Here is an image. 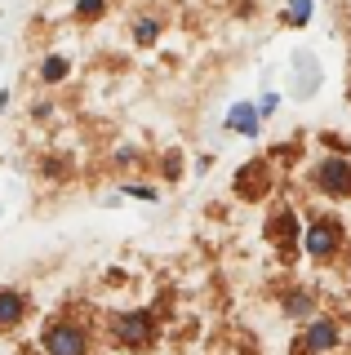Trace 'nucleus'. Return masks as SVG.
<instances>
[{"instance_id": "1", "label": "nucleus", "mask_w": 351, "mask_h": 355, "mask_svg": "<svg viewBox=\"0 0 351 355\" xmlns=\"http://www.w3.org/2000/svg\"><path fill=\"white\" fill-rule=\"evenodd\" d=\"M103 342L125 355H147L160 342V315L151 306H129L103 320Z\"/></svg>"}, {"instance_id": "13", "label": "nucleus", "mask_w": 351, "mask_h": 355, "mask_svg": "<svg viewBox=\"0 0 351 355\" xmlns=\"http://www.w3.org/2000/svg\"><path fill=\"white\" fill-rule=\"evenodd\" d=\"M232 129H240V133H258V111L249 107V103H240L236 111H232V120H227Z\"/></svg>"}, {"instance_id": "7", "label": "nucleus", "mask_w": 351, "mask_h": 355, "mask_svg": "<svg viewBox=\"0 0 351 355\" xmlns=\"http://www.w3.org/2000/svg\"><path fill=\"white\" fill-rule=\"evenodd\" d=\"M276 191V164L267 160V155H254L249 164H240L236 173V196L249 200V205H258V200H267Z\"/></svg>"}, {"instance_id": "14", "label": "nucleus", "mask_w": 351, "mask_h": 355, "mask_svg": "<svg viewBox=\"0 0 351 355\" xmlns=\"http://www.w3.org/2000/svg\"><path fill=\"white\" fill-rule=\"evenodd\" d=\"M320 142L329 147V155H351V142L343 138V133H320Z\"/></svg>"}, {"instance_id": "15", "label": "nucleus", "mask_w": 351, "mask_h": 355, "mask_svg": "<svg viewBox=\"0 0 351 355\" xmlns=\"http://www.w3.org/2000/svg\"><path fill=\"white\" fill-rule=\"evenodd\" d=\"M307 14H311V0H293V9L284 14V22H289V27H302Z\"/></svg>"}, {"instance_id": "9", "label": "nucleus", "mask_w": 351, "mask_h": 355, "mask_svg": "<svg viewBox=\"0 0 351 355\" xmlns=\"http://www.w3.org/2000/svg\"><path fill=\"white\" fill-rule=\"evenodd\" d=\"M280 315L293 320V324H307L311 315H320V297H316L311 284H289L280 293Z\"/></svg>"}, {"instance_id": "18", "label": "nucleus", "mask_w": 351, "mask_h": 355, "mask_svg": "<svg viewBox=\"0 0 351 355\" xmlns=\"http://www.w3.org/2000/svg\"><path fill=\"white\" fill-rule=\"evenodd\" d=\"M232 14H240V18H254V14H258V5H254V0H236V5H232Z\"/></svg>"}, {"instance_id": "16", "label": "nucleus", "mask_w": 351, "mask_h": 355, "mask_svg": "<svg viewBox=\"0 0 351 355\" xmlns=\"http://www.w3.org/2000/svg\"><path fill=\"white\" fill-rule=\"evenodd\" d=\"M120 191L129 200H156V187H142V182H120Z\"/></svg>"}, {"instance_id": "4", "label": "nucleus", "mask_w": 351, "mask_h": 355, "mask_svg": "<svg viewBox=\"0 0 351 355\" xmlns=\"http://www.w3.org/2000/svg\"><path fill=\"white\" fill-rule=\"evenodd\" d=\"M307 187L325 200H351V155H320L307 164Z\"/></svg>"}, {"instance_id": "6", "label": "nucleus", "mask_w": 351, "mask_h": 355, "mask_svg": "<svg viewBox=\"0 0 351 355\" xmlns=\"http://www.w3.org/2000/svg\"><path fill=\"white\" fill-rule=\"evenodd\" d=\"M262 231H267V240L280 249V262H284V266L298 262V253H302V249H298L302 222H298V214H293L289 205H276V209H271V214H267V227H262Z\"/></svg>"}, {"instance_id": "3", "label": "nucleus", "mask_w": 351, "mask_h": 355, "mask_svg": "<svg viewBox=\"0 0 351 355\" xmlns=\"http://www.w3.org/2000/svg\"><path fill=\"white\" fill-rule=\"evenodd\" d=\"M94 324L76 311H53L40 329V355H94Z\"/></svg>"}, {"instance_id": "10", "label": "nucleus", "mask_w": 351, "mask_h": 355, "mask_svg": "<svg viewBox=\"0 0 351 355\" xmlns=\"http://www.w3.org/2000/svg\"><path fill=\"white\" fill-rule=\"evenodd\" d=\"M164 36V14L160 9H134L129 14V40L138 44V49H151Z\"/></svg>"}, {"instance_id": "5", "label": "nucleus", "mask_w": 351, "mask_h": 355, "mask_svg": "<svg viewBox=\"0 0 351 355\" xmlns=\"http://www.w3.org/2000/svg\"><path fill=\"white\" fill-rule=\"evenodd\" d=\"M343 347V324L338 315H311L307 324H298V338H293V355H329Z\"/></svg>"}, {"instance_id": "8", "label": "nucleus", "mask_w": 351, "mask_h": 355, "mask_svg": "<svg viewBox=\"0 0 351 355\" xmlns=\"http://www.w3.org/2000/svg\"><path fill=\"white\" fill-rule=\"evenodd\" d=\"M31 315V293L18 284H0V333H18Z\"/></svg>"}, {"instance_id": "2", "label": "nucleus", "mask_w": 351, "mask_h": 355, "mask_svg": "<svg viewBox=\"0 0 351 355\" xmlns=\"http://www.w3.org/2000/svg\"><path fill=\"white\" fill-rule=\"evenodd\" d=\"M347 236H351V231H347L343 214H334V209H316V214L302 222L298 249H302V258L311 262V266H329V262L343 258Z\"/></svg>"}, {"instance_id": "11", "label": "nucleus", "mask_w": 351, "mask_h": 355, "mask_svg": "<svg viewBox=\"0 0 351 355\" xmlns=\"http://www.w3.org/2000/svg\"><path fill=\"white\" fill-rule=\"evenodd\" d=\"M107 9H112V0H76V5H71V22H76V27H94V22L107 18Z\"/></svg>"}, {"instance_id": "19", "label": "nucleus", "mask_w": 351, "mask_h": 355, "mask_svg": "<svg viewBox=\"0 0 351 355\" xmlns=\"http://www.w3.org/2000/svg\"><path fill=\"white\" fill-rule=\"evenodd\" d=\"M31 116H36V120H49L53 116V103H36V107H31Z\"/></svg>"}, {"instance_id": "12", "label": "nucleus", "mask_w": 351, "mask_h": 355, "mask_svg": "<svg viewBox=\"0 0 351 355\" xmlns=\"http://www.w3.org/2000/svg\"><path fill=\"white\" fill-rule=\"evenodd\" d=\"M71 76V58L67 53H49L45 62H40V85H62Z\"/></svg>"}, {"instance_id": "17", "label": "nucleus", "mask_w": 351, "mask_h": 355, "mask_svg": "<svg viewBox=\"0 0 351 355\" xmlns=\"http://www.w3.org/2000/svg\"><path fill=\"white\" fill-rule=\"evenodd\" d=\"M45 173H49V182H62V178H67V160H58V155L45 160Z\"/></svg>"}]
</instances>
